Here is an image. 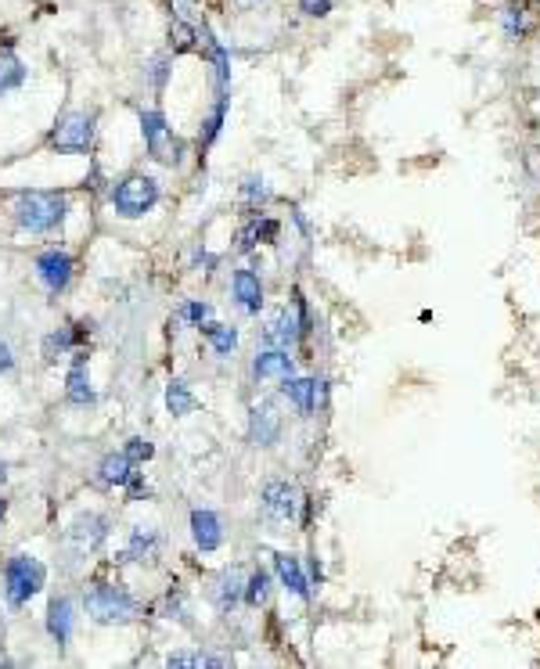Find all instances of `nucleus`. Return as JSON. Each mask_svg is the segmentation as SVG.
Masks as SVG:
<instances>
[{"label":"nucleus","instance_id":"obj_32","mask_svg":"<svg viewBox=\"0 0 540 669\" xmlns=\"http://www.w3.org/2000/svg\"><path fill=\"white\" fill-rule=\"evenodd\" d=\"M238 198H242V206L249 209V213H260L263 206H267L270 198H274V191H270V184L263 177H245L242 180V188H238Z\"/></svg>","mask_w":540,"mask_h":669},{"label":"nucleus","instance_id":"obj_1","mask_svg":"<svg viewBox=\"0 0 540 669\" xmlns=\"http://www.w3.org/2000/svg\"><path fill=\"white\" fill-rule=\"evenodd\" d=\"M11 220H15L18 231L33 234V238L62 231L65 220H69V195L65 191H40V188L15 191V198H11Z\"/></svg>","mask_w":540,"mask_h":669},{"label":"nucleus","instance_id":"obj_23","mask_svg":"<svg viewBox=\"0 0 540 669\" xmlns=\"http://www.w3.org/2000/svg\"><path fill=\"white\" fill-rule=\"evenodd\" d=\"M159 533L152 526H134L126 536V547L119 551V562H134V565H152L159 558Z\"/></svg>","mask_w":540,"mask_h":669},{"label":"nucleus","instance_id":"obj_2","mask_svg":"<svg viewBox=\"0 0 540 669\" xmlns=\"http://www.w3.org/2000/svg\"><path fill=\"white\" fill-rule=\"evenodd\" d=\"M83 612L98 626H126L141 619V601L119 583H90L83 590Z\"/></svg>","mask_w":540,"mask_h":669},{"label":"nucleus","instance_id":"obj_29","mask_svg":"<svg viewBox=\"0 0 540 669\" xmlns=\"http://www.w3.org/2000/svg\"><path fill=\"white\" fill-rule=\"evenodd\" d=\"M166 411L173 418H188V414L198 411V396L191 393V385L184 378H170L166 382Z\"/></svg>","mask_w":540,"mask_h":669},{"label":"nucleus","instance_id":"obj_35","mask_svg":"<svg viewBox=\"0 0 540 669\" xmlns=\"http://www.w3.org/2000/svg\"><path fill=\"white\" fill-rule=\"evenodd\" d=\"M123 454L130 457V461L141 468V464H148L155 457V446H152V439H144V436H130L123 443Z\"/></svg>","mask_w":540,"mask_h":669},{"label":"nucleus","instance_id":"obj_38","mask_svg":"<svg viewBox=\"0 0 540 669\" xmlns=\"http://www.w3.org/2000/svg\"><path fill=\"white\" fill-rule=\"evenodd\" d=\"M216 263H220V259H216L213 252H206V245H198V249L191 252V267H195V270H206V274H213Z\"/></svg>","mask_w":540,"mask_h":669},{"label":"nucleus","instance_id":"obj_6","mask_svg":"<svg viewBox=\"0 0 540 669\" xmlns=\"http://www.w3.org/2000/svg\"><path fill=\"white\" fill-rule=\"evenodd\" d=\"M306 500L303 493H299L296 482L288 479H267L260 490V518L263 526L270 529V533H285L292 522H296L299 508H303Z\"/></svg>","mask_w":540,"mask_h":669},{"label":"nucleus","instance_id":"obj_42","mask_svg":"<svg viewBox=\"0 0 540 669\" xmlns=\"http://www.w3.org/2000/svg\"><path fill=\"white\" fill-rule=\"evenodd\" d=\"M242 4H260V0H242Z\"/></svg>","mask_w":540,"mask_h":669},{"label":"nucleus","instance_id":"obj_37","mask_svg":"<svg viewBox=\"0 0 540 669\" xmlns=\"http://www.w3.org/2000/svg\"><path fill=\"white\" fill-rule=\"evenodd\" d=\"M335 8V0H299V11L306 18H328Z\"/></svg>","mask_w":540,"mask_h":669},{"label":"nucleus","instance_id":"obj_18","mask_svg":"<svg viewBox=\"0 0 540 669\" xmlns=\"http://www.w3.org/2000/svg\"><path fill=\"white\" fill-rule=\"evenodd\" d=\"M281 439V414L270 400H260L249 407V443L252 446H274Z\"/></svg>","mask_w":540,"mask_h":669},{"label":"nucleus","instance_id":"obj_36","mask_svg":"<svg viewBox=\"0 0 540 669\" xmlns=\"http://www.w3.org/2000/svg\"><path fill=\"white\" fill-rule=\"evenodd\" d=\"M126 500L130 504H137V500H152V486H148V479H144V472H134L130 475V482L123 486Z\"/></svg>","mask_w":540,"mask_h":669},{"label":"nucleus","instance_id":"obj_11","mask_svg":"<svg viewBox=\"0 0 540 669\" xmlns=\"http://www.w3.org/2000/svg\"><path fill=\"white\" fill-rule=\"evenodd\" d=\"M281 385V396H285L292 407H296L303 418H310V414H317L324 407V396H328V385L321 382V378H303V375H288Z\"/></svg>","mask_w":540,"mask_h":669},{"label":"nucleus","instance_id":"obj_3","mask_svg":"<svg viewBox=\"0 0 540 669\" xmlns=\"http://www.w3.org/2000/svg\"><path fill=\"white\" fill-rule=\"evenodd\" d=\"M44 587H47V565L26 551L11 554L8 562H4V569H0V594H4L8 608H15V612L26 608Z\"/></svg>","mask_w":540,"mask_h":669},{"label":"nucleus","instance_id":"obj_21","mask_svg":"<svg viewBox=\"0 0 540 669\" xmlns=\"http://www.w3.org/2000/svg\"><path fill=\"white\" fill-rule=\"evenodd\" d=\"M274 580L299 601H310V576L303 572V562L296 554L288 551H274Z\"/></svg>","mask_w":540,"mask_h":669},{"label":"nucleus","instance_id":"obj_4","mask_svg":"<svg viewBox=\"0 0 540 669\" xmlns=\"http://www.w3.org/2000/svg\"><path fill=\"white\" fill-rule=\"evenodd\" d=\"M162 202V184L152 173H126V177L112 180L108 188V206L123 220H141Z\"/></svg>","mask_w":540,"mask_h":669},{"label":"nucleus","instance_id":"obj_10","mask_svg":"<svg viewBox=\"0 0 540 669\" xmlns=\"http://www.w3.org/2000/svg\"><path fill=\"white\" fill-rule=\"evenodd\" d=\"M278 238H281V223L260 209V213H249V220L234 231V252L249 256V252H256V245H278Z\"/></svg>","mask_w":540,"mask_h":669},{"label":"nucleus","instance_id":"obj_9","mask_svg":"<svg viewBox=\"0 0 540 669\" xmlns=\"http://www.w3.org/2000/svg\"><path fill=\"white\" fill-rule=\"evenodd\" d=\"M33 274L36 281H40V288L58 299V295L69 292L72 281H76V259H72V252L54 245V249H44L33 259Z\"/></svg>","mask_w":540,"mask_h":669},{"label":"nucleus","instance_id":"obj_20","mask_svg":"<svg viewBox=\"0 0 540 669\" xmlns=\"http://www.w3.org/2000/svg\"><path fill=\"white\" fill-rule=\"evenodd\" d=\"M288 375H296V360L288 357V349L281 346H263L252 360V378L256 382H285Z\"/></svg>","mask_w":540,"mask_h":669},{"label":"nucleus","instance_id":"obj_17","mask_svg":"<svg viewBox=\"0 0 540 669\" xmlns=\"http://www.w3.org/2000/svg\"><path fill=\"white\" fill-rule=\"evenodd\" d=\"M188 529H191V540L202 554H213L224 547V518L216 515L213 508H195L188 518Z\"/></svg>","mask_w":540,"mask_h":669},{"label":"nucleus","instance_id":"obj_13","mask_svg":"<svg viewBox=\"0 0 540 669\" xmlns=\"http://www.w3.org/2000/svg\"><path fill=\"white\" fill-rule=\"evenodd\" d=\"M501 29L508 40H530L540 33V0H508L501 8Z\"/></svg>","mask_w":540,"mask_h":669},{"label":"nucleus","instance_id":"obj_22","mask_svg":"<svg viewBox=\"0 0 540 669\" xmlns=\"http://www.w3.org/2000/svg\"><path fill=\"white\" fill-rule=\"evenodd\" d=\"M83 328H90V324H65V328L47 331L44 342H40V353H44L47 364H58V360L72 357L83 346Z\"/></svg>","mask_w":540,"mask_h":669},{"label":"nucleus","instance_id":"obj_40","mask_svg":"<svg viewBox=\"0 0 540 669\" xmlns=\"http://www.w3.org/2000/svg\"><path fill=\"white\" fill-rule=\"evenodd\" d=\"M4 518H8V500L0 497V526H4Z\"/></svg>","mask_w":540,"mask_h":669},{"label":"nucleus","instance_id":"obj_8","mask_svg":"<svg viewBox=\"0 0 540 669\" xmlns=\"http://www.w3.org/2000/svg\"><path fill=\"white\" fill-rule=\"evenodd\" d=\"M98 137V119L94 112H65L51 130V152L54 155H90Z\"/></svg>","mask_w":540,"mask_h":669},{"label":"nucleus","instance_id":"obj_31","mask_svg":"<svg viewBox=\"0 0 540 669\" xmlns=\"http://www.w3.org/2000/svg\"><path fill=\"white\" fill-rule=\"evenodd\" d=\"M270 590H274V576H270L267 569H252L249 576H245V594H242V601L249 608H263L270 601Z\"/></svg>","mask_w":540,"mask_h":669},{"label":"nucleus","instance_id":"obj_12","mask_svg":"<svg viewBox=\"0 0 540 669\" xmlns=\"http://www.w3.org/2000/svg\"><path fill=\"white\" fill-rule=\"evenodd\" d=\"M76 623H80V608L69 594H54L51 605H47V616H44V630L58 648H69L72 634H76Z\"/></svg>","mask_w":540,"mask_h":669},{"label":"nucleus","instance_id":"obj_14","mask_svg":"<svg viewBox=\"0 0 540 669\" xmlns=\"http://www.w3.org/2000/svg\"><path fill=\"white\" fill-rule=\"evenodd\" d=\"M65 403H69V407H80V411H87V407L98 403V393H94V385H90V367H87V353H83V349L72 353V364L69 371H65Z\"/></svg>","mask_w":540,"mask_h":669},{"label":"nucleus","instance_id":"obj_15","mask_svg":"<svg viewBox=\"0 0 540 669\" xmlns=\"http://www.w3.org/2000/svg\"><path fill=\"white\" fill-rule=\"evenodd\" d=\"M242 594H245L242 565H227V569L213 580V587H209V601H213V608L220 612V616H231L234 608L242 605Z\"/></svg>","mask_w":540,"mask_h":669},{"label":"nucleus","instance_id":"obj_33","mask_svg":"<svg viewBox=\"0 0 540 669\" xmlns=\"http://www.w3.org/2000/svg\"><path fill=\"white\" fill-rule=\"evenodd\" d=\"M162 616L166 619H177V623H188L191 608H188V594L173 583L170 590H166V598H162Z\"/></svg>","mask_w":540,"mask_h":669},{"label":"nucleus","instance_id":"obj_7","mask_svg":"<svg viewBox=\"0 0 540 669\" xmlns=\"http://www.w3.org/2000/svg\"><path fill=\"white\" fill-rule=\"evenodd\" d=\"M108 533H112V522H108L105 511H80L69 522V529H65V551L76 562H87V558H94L105 547Z\"/></svg>","mask_w":540,"mask_h":669},{"label":"nucleus","instance_id":"obj_16","mask_svg":"<svg viewBox=\"0 0 540 669\" xmlns=\"http://www.w3.org/2000/svg\"><path fill=\"white\" fill-rule=\"evenodd\" d=\"M260 335H263V346H281V349L292 346V342L299 339V317H296V310H292V303L267 310Z\"/></svg>","mask_w":540,"mask_h":669},{"label":"nucleus","instance_id":"obj_5","mask_svg":"<svg viewBox=\"0 0 540 669\" xmlns=\"http://www.w3.org/2000/svg\"><path fill=\"white\" fill-rule=\"evenodd\" d=\"M137 123H141V141H144L148 159L177 170L180 162H184V155H188V144L173 134L166 112H162V108H141V112H137Z\"/></svg>","mask_w":540,"mask_h":669},{"label":"nucleus","instance_id":"obj_24","mask_svg":"<svg viewBox=\"0 0 540 669\" xmlns=\"http://www.w3.org/2000/svg\"><path fill=\"white\" fill-rule=\"evenodd\" d=\"M227 108H231V90L213 94V108H209V116L202 119V130H198V152H209V148L216 144V137L224 134Z\"/></svg>","mask_w":540,"mask_h":669},{"label":"nucleus","instance_id":"obj_41","mask_svg":"<svg viewBox=\"0 0 540 669\" xmlns=\"http://www.w3.org/2000/svg\"><path fill=\"white\" fill-rule=\"evenodd\" d=\"M0 482H8V461H0Z\"/></svg>","mask_w":540,"mask_h":669},{"label":"nucleus","instance_id":"obj_39","mask_svg":"<svg viewBox=\"0 0 540 669\" xmlns=\"http://www.w3.org/2000/svg\"><path fill=\"white\" fill-rule=\"evenodd\" d=\"M11 371H15V349L0 339V375H11Z\"/></svg>","mask_w":540,"mask_h":669},{"label":"nucleus","instance_id":"obj_25","mask_svg":"<svg viewBox=\"0 0 540 669\" xmlns=\"http://www.w3.org/2000/svg\"><path fill=\"white\" fill-rule=\"evenodd\" d=\"M134 472H137V464L130 461V457H126L123 450H112V454L101 457V464H98V482L105 486V490H123Z\"/></svg>","mask_w":540,"mask_h":669},{"label":"nucleus","instance_id":"obj_26","mask_svg":"<svg viewBox=\"0 0 540 669\" xmlns=\"http://www.w3.org/2000/svg\"><path fill=\"white\" fill-rule=\"evenodd\" d=\"M198 335H202V342L213 349V357H220V360L234 357V349H238V328L213 321V317H209L206 324H198Z\"/></svg>","mask_w":540,"mask_h":669},{"label":"nucleus","instance_id":"obj_30","mask_svg":"<svg viewBox=\"0 0 540 669\" xmlns=\"http://www.w3.org/2000/svg\"><path fill=\"white\" fill-rule=\"evenodd\" d=\"M170 76H173V54L170 51H159L144 62V83L152 87V94H162V90L170 87Z\"/></svg>","mask_w":540,"mask_h":669},{"label":"nucleus","instance_id":"obj_19","mask_svg":"<svg viewBox=\"0 0 540 669\" xmlns=\"http://www.w3.org/2000/svg\"><path fill=\"white\" fill-rule=\"evenodd\" d=\"M263 277L256 274L252 267H238L231 274V299L234 306L242 313H249V317H256V313L263 310Z\"/></svg>","mask_w":540,"mask_h":669},{"label":"nucleus","instance_id":"obj_34","mask_svg":"<svg viewBox=\"0 0 540 669\" xmlns=\"http://www.w3.org/2000/svg\"><path fill=\"white\" fill-rule=\"evenodd\" d=\"M209 317H213V306L206 303V299H188V303L180 306L177 321L191 324V328H198V324H206Z\"/></svg>","mask_w":540,"mask_h":669},{"label":"nucleus","instance_id":"obj_27","mask_svg":"<svg viewBox=\"0 0 540 669\" xmlns=\"http://www.w3.org/2000/svg\"><path fill=\"white\" fill-rule=\"evenodd\" d=\"M170 51L173 54H188V51H198V22L195 18H188V11L173 8V18H170Z\"/></svg>","mask_w":540,"mask_h":669},{"label":"nucleus","instance_id":"obj_28","mask_svg":"<svg viewBox=\"0 0 540 669\" xmlns=\"http://www.w3.org/2000/svg\"><path fill=\"white\" fill-rule=\"evenodd\" d=\"M29 80V69L26 62L18 58L15 51H0V98H8V94H15V90H22Z\"/></svg>","mask_w":540,"mask_h":669}]
</instances>
